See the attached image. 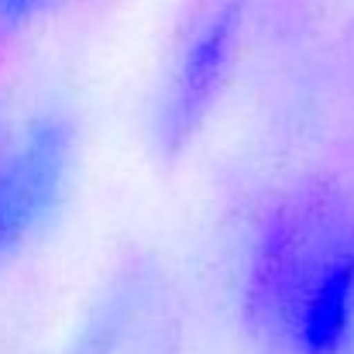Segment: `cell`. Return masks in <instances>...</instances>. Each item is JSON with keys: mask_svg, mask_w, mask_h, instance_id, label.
Instances as JSON below:
<instances>
[{"mask_svg": "<svg viewBox=\"0 0 354 354\" xmlns=\"http://www.w3.org/2000/svg\"><path fill=\"white\" fill-rule=\"evenodd\" d=\"M241 303L279 354H354V200L282 193L244 244Z\"/></svg>", "mask_w": 354, "mask_h": 354, "instance_id": "cell-1", "label": "cell"}, {"mask_svg": "<svg viewBox=\"0 0 354 354\" xmlns=\"http://www.w3.org/2000/svg\"><path fill=\"white\" fill-rule=\"evenodd\" d=\"M76 162V120L62 107H35L0 124V272L55 224Z\"/></svg>", "mask_w": 354, "mask_h": 354, "instance_id": "cell-2", "label": "cell"}, {"mask_svg": "<svg viewBox=\"0 0 354 354\" xmlns=\"http://www.w3.org/2000/svg\"><path fill=\"white\" fill-rule=\"evenodd\" d=\"M234 45H237V14L234 7L217 10L214 17H207L189 41L183 45L169 83L162 90L158 100V114H155V131L162 148L176 151L183 148L210 114V107L221 97V86L227 80V69L234 62Z\"/></svg>", "mask_w": 354, "mask_h": 354, "instance_id": "cell-3", "label": "cell"}, {"mask_svg": "<svg viewBox=\"0 0 354 354\" xmlns=\"http://www.w3.org/2000/svg\"><path fill=\"white\" fill-rule=\"evenodd\" d=\"M55 0H0V17L3 21H24L41 14L45 7H52Z\"/></svg>", "mask_w": 354, "mask_h": 354, "instance_id": "cell-4", "label": "cell"}]
</instances>
